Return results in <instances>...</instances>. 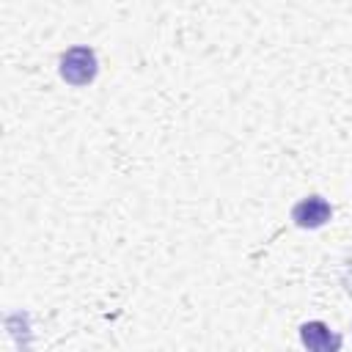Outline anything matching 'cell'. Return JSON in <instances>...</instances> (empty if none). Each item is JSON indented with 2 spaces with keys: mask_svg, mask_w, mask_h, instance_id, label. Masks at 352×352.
<instances>
[{
  "mask_svg": "<svg viewBox=\"0 0 352 352\" xmlns=\"http://www.w3.org/2000/svg\"><path fill=\"white\" fill-rule=\"evenodd\" d=\"M60 77L69 85H88L96 77V55L91 47H72L60 58Z\"/></svg>",
  "mask_w": 352,
  "mask_h": 352,
  "instance_id": "1",
  "label": "cell"
},
{
  "mask_svg": "<svg viewBox=\"0 0 352 352\" xmlns=\"http://www.w3.org/2000/svg\"><path fill=\"white\" fill-rule=\"evenodd\" d=\"M330 214H333V209L322 195H308L292 209V220L300 228H319L330 220Z\"/></svg>",
  "mask_w": 352,
  "mask_h": 352,
  "instance_id": "2",
  "label": "cell"
},
{
  "mask_svg": "<svg viewBox=\"0 0 352 352\" xmlns=\"http://www.w3.org/2000/svg\"><path fill=\"white\" fill-rule=\"evenodd\" d=\"M300 338L308 349H316V352H327V349H338L341 346V338L330 333L327 324L322 322H308L300 327Z\"/></svg>",
  "mask_w": 352,
  "mask_h": 352,
  "instance_id": "3",
  "label": "cell"
}]
</instances>
